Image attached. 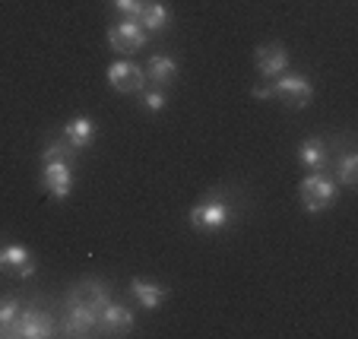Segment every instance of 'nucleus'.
I'll list each match as a JSON object with an SVG mask.
<instances>
[{
	"mask_svg": "<svg viewBox=\"0 0 358 339\" xmlns=\"http://www.w3.org/2000/svg\"><path fill=\"white\" fill-rule=\"evenodd\" d=\"M298 194H301V206L308 216H317V212L330 210L336 203V194H339V184L333 181L327 171H311L308 178H301L298 184Z\"/></svg>",
	"mask_w": 358,
	"mask_h": 339,
	"instance_id": "nucleus-1",
	"label": "nucleus"
},
{
	"mask_svg": "<svg viewBox=\"0 0 358 339\" xmlns=\"http://www.w3.org/2000/svg\"><path fill=\"white\" fill-rule=\"evenodd\" d=\"M270 86H273V99H282L289 108H308L314 99L311 80L301 73H289V70H285V73L273 76Z\"/></svg>",
	"mask_w": 358,
	"mask_h": 339,
	"instance_id": "nucleus-2",
	"label": "nucleus"
},
{
	"mask_svg": "<svg viewBox=\"0 0 358 339\" xmlns=\"http://www.w3.org/2000/svg\"><path fill=\"white\" fill-rule=\"evenodd\" d=\"M229 219H231V210H229V203H225L219 194L203 197L200 203L190 210V225H194L196 231H206V235L222 231L225 225H229Z\"/></svg>",
	"mask_w": 358,
	"mask_h": 339,
	"instance_id": "nucleus-3",
	"label": "nucleus"
},
{
	"mask_svg": "<svg viewBox=\"0 0 358 339\" xmlns=\"http://www.w3.org/2000/svg\"><path fill=\"white\" fill-rule=\"evenodd\" d=\"M7 336L13 339H51L55 336V317L41 308H22L16 314L13 326H10Z\"/></svg>",
	"mask_w": 358,
	"mask_h": 339,
	"instance_id": "nucleus-4",
	"label": "nucleus"
},
{
	"mask_svg": "<svg viewBox=\"0 0 358 339\" xmlns=\"http://www.w3.org/2000/svg\"><path fill=\"white\" fill-rule=\"evenodd\" d=\"M149 32L140 26L136 16H121L115 26H108V45L115 48L117 55H130V51H140L146 48Z\"/></svg>",
	"mask_w": 358,
	"mask_h": 339,
	"instance_id": "nucleus-5",
	"label": "nucleus"
},
{
	"mask_svg": "<svg viewBox=\"0 0 358 339\" xmlns=\"http://www.w3.org/2000/svg\"><path fill=\"white\" fill-rule=\"evenodd\" d=\"M41 187L55 200H67L73 190V162H67V159L41 162Z\"/></svg>",
	"mask_w": 358,
	"mask_h": 339,
	"instance_id": "nucleus-6",
	"label": "nucleus"
},
{
	"mask_svg": "<svg viewBox=\"0 0 358 339\" xmlns=\"http://www.w3.org/2000/svg\"><path fill=\"white\" fill-rule=\"evenodd\" d=\"M95 326H101V308H89V305L67 298V308H64V333L67 336H89Z\"/></svg>",
	"mask_w": 358,
	"mask_h": 339,
	"instance_id": "nucleus-7",
	"label": "nucleus"
},
{
	"mask_svg": "<svg viewBox=\"0 0 358 339\" xmlns=\"http://www.w3.org/2000/svg\"><path fill=\"white\" fill-rule=\"evenodd\" d=\"M105 76H108L111 89H115V92H124V95L143 92V89H146V82H149L146 80V70L136 67L134 61H115V64H108Z\"/></svg>",
	"mask_w": 358,
	"mask_h": 339,
	"instance_id": "nucleus-8",
	"label": "nucleus"
},
{
	"mask_svg": "<svg viewBox=\"0 0 358 339\" xmlns=\"http://www.w3.org/2000/svg\"><path fill=\"white\" fill-rule=\"evenodd\" d=\"M254 64H257V73L264 76V80H273V76L289 70V51H285V45H279V41H266V45H260L257 51H254Z\"/></svg>",
	"mask_w": 358,
	"mask_h": 339,
	"instance_id": "nucleus-9",
	"label": "nucleus"
},
{
	"mask_svg": "<svg viewBox=\"0 0 358 339\" xmlns=\"http://www.w3.org/2000/svg\"><path fill=\"white\" fill-rule=\"evenodd\" d=\"M298 162L308 171H327V165H330V146H327V140H320V136L301 140V146H298Z\"/></svg>",
	"mask_w": 358,
	"mask_h": 339,
	"instance_id": "nucleus-10",
	"label": "nucleus"
},
{
	"mask_svg": "<svg viewBox=\"0 0 358 339\" xmlns=\"http://www.w3.org/2000/svg\"><path fill=\"white\" fill-rule=\"evenodd\" d=\"M0 266L13 270L20 279L35 276V257L29 254V247H22V245H3L0 247Z\"/></svg>",
	"mask_w": 358,
	"mask_h": 339,
	"instance_id": "nucleus-11",
	"label": "nucleus"
},
{
	"mask_svg": "<svg viewBox=\"0 0 358 339\" xmlns=\"http://www.w3.org/2000/svg\"><path fill=\"white\" fill-rule=\"evenodd\" d=\"M130 295L136 298V305L146 308V311H159L169 298V289L159 282H149V279H130Z\"/></svg>",
	"mask_w": 358,
	"mask_h": 339,
	"instance_id": "nucleus-12",
	"label": "nucleus"
},
{
	"mask_svg": "<svg viewBox=\"0 0 358 339\" xmlns=\"http://www.w3.org/2000/svg\"><path fill=\"white\" fill-rule=\"evenodd\" d=\"M64 140H67L76 152L89 150V146H92V140H95V121H92V117H86V115L70 117V121L64 124Z\"/></svg>",
	"mask_w": 358,
	"mask_h": 339,
	"instance_id": "nucleus-13",
	"label": "nucleus"
},
{
	"mask_svg": "<svg viewBox=\"0 0 358 339\" xmlns=\"http://www.w3.org/2000/svg\"><path fill=\"white\" fill-rule=\"evenodd\" d=\"M136 20H140V26L146 29V32H165V29L171 26V10L165 7L162 0H146Z\"/></svg>",
	"mask_w": 358,
	"mask_h": 339,
	"instance_id": "nucleus-14",
	"label": "nucleus"
},
{
	"mask_svg": "<svg viewBox=\"0 0 358 339\" xmlns=\"http://www.w3.org/2000/svg\"><path fill=\"white\" fill-rule=\"evenodd\" d=\"M134 324H136V314L130 311L127 305L108 301V305L101 308V326H105L108 333H127Z\"/></svg>",
	"mask_w": 358,
	"mask_h": 339,
	"instance_id": "nucleus-15",
	"label": "nucleus"
},
{
	"mask_svg": "<svg viewBox=\"0 0 358 339\" xmlns=\"http://www.w3.org/2000/svg\"><path fill=\"white\" fill-rule=\"evenodd\" d=\"M146 80H152L159 89L171 86V82L178 80V61L169 55H156V57H149L146 64Z\"/></svg>",
	"mask_w": 358,
	"mask_h": 339,
	"instance_id": "nucleus-16",
	"label": "nucleus"
},
{
	"mask_svg": "<svg viewBox=\"0 0 358 339\" xmlns=\"http://www.w3.org/2000/svg\"><path fill=\"white\" fill-rule=\"evenodd\" d=\"M70 301H80V305H89V308H105L108 305V289L101 282H95V279H83L80 285H76L73 292L67 295Z\"/></svg>",
	"mask_w": 358,
	"mask_h": 339,
	"instance_id": "nucleus-17",
	"label": "nucleus"
},
{
	"mask_svg": "<svg viewBox=\"0 0 358 339\" xmlns=\"http://www.w3.org/2000/svg\"><path fill=\"white\" fill-rule=\"evenodd\" d=\"M336 184H343V187H349V190L358 187V152L345 150L343 156L336 159Z\"/></svg>",
	"mask_w": 358,
	"mask_h": 339,
	"instance_id": "nucleus-18",
	"label": "nucleus"
},
{
	"mask_svg": "<svg viewBox=\"0 0 358 339\" xmlns=\"http://www.w3.org/2000/svg\"><path fill=\"white\" fill-rule=\"evenodd\" d=\"M20 311H22V301L16 298V295H0V336L10 333V326H13Z\"/></svg>",
	"mask_w": 358,
	"mask_h": 339,
	"instance_id": "nucleus-19",
	"label": "nucleus"
},
{
	"mask_svg": "<svg viewBox=\"0 0 358 339\" xmlns=\"http://www.w3.org/2000/svg\"><path fill=\"white\" fill-rule=\"evenodd\" d=\"M51 159H67V162H76L80 159V152L70 146L67 140H51V143H45V150H41V162H51Z\"/></svg>",
	"mask_w": 358,
	"mask_h": 339,
	"instance_id": "nucleus-20",
	"label": "nucleus"
},
{
	"mask_svg": "<svg viewBox=\"0 0 358 339\" xmlns=\"http://www.w3.org/2000/svg\"><path fill=\"white\" fill-rule=\"evenodd\" d=\"M143 3H146V0H111V7H115L121 16H140Z\"/></svg>",
	"mask_w": 358,
	"mask_h": 339,
	"instance_id": "nucleus-21",
	"label": "nucleus"
},
{
	"mask_svg": "<svg viewBox=\"0 0 358 339\" xmlns=\"http://www.w3.org/2000/svg\"><path fill=\"white\" fill-rule=\"evenodd\" d=\"M143 108L152 111V115H159V111L165 108V95L159 92V89L156 92H143Z\"/></svg>",
	"mask_w": 358,
	"mask_h": 339,
	"instance_id": "nucleus-22",
	"label": "nucleus"
},
{
	"mask_svg": "<svg viewBox=\"0 0 358 339\" xmlns=\"http://www.w3.org/2000/svg\"><path fill=\"white\" fill-rule=\"evenodd\" d=\"M250 95H254L257 102H266V99H273V86H270V80H266L264 86H254V89H250Z\"/></svg>",
	"mask_w": 358,
	"mask_h": 339,
	"instance_id": "nucleus-23",
	"label": "nucleus"
}]
</instances>
